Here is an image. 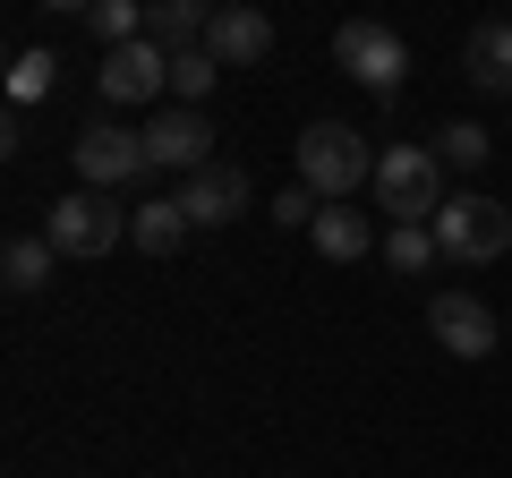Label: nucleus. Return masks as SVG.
<instances>
[{"mask_svg":"<svg viewBox=\"0 0 512 478\" xmlns=\"http://www.w3.org/2000/svg\"><path fill=\"white\" fill-rule=\"evenodd\" d=\"M146 154L154 171H205L214 163V129H205V111H163V120H146Z\"/></svg>","mask_w":512,"mask_h":478,"instance_id":"nucleus-9","label":"nucleus"},{"mask_svg":"<svg viewBox=\"0 0 512 478\" xmlns=\"http://www.w3.org/2000/svg\"><path fill=\"white\" fill-rule=\"evenodd\" d=\"M316 205H325V197H316L308 180H291V188L274 197V222H282V231H308V222H316Z\"/></svg>","mask_w":512,"mask_h":478,"instance_id":"nucleus-22","label":"nucleus"},{"mask_svg":"<svg viewBox=\"0 0 512 478\" xmlns=\"http://www.w3.org/2000/svg\"><path fill=\"white\" fill-rule=\"evenodd\" d=\"M461 69H470L478 94H512V18H487L470 35V52H461Z\"/></svg>","mask_w":512,"mask_h":478,"instance_id":"nucleus-14","label":"nucleus"},{"mask_svg":"<svg viewBox=\"0 0 512 478\" xmlns=\"http://www.w3.org/2000/svg\"><path fill=\"white\" fill-rule=\"evenodd\" d=\"M52 86H60V60L52 52H18V60H9V103H43Z\"/></svg>","mask_w":512,"mask_h":478,"instance_id":"nucleus-21","label":"nucleus"},{"mask_svg":"<svg viewBox=\"0 0 512 478\" xmlns=\"http://www.w3.org/2000/svg\"><path fill=\"white\" fill-rule=\"evenodd\" d=\"M376 205L393 222H436V205H444V163H436V146H393V154H376Z\"/></svg>","mask_w":512,"mask_h":478,"instance_id":"nucleus-3","label":"nucleus"},{"mask_svg":"<svg viewBox=\"0 0 512 478\" xmlns=\"http://www.w3.org/2000/svg\"><path fill=\"white\" fill-rule=\"evenodd\" d=\"M43 9H77V18H86V9H94V0H43Z\"/></svg>","mask_w":512,"mask_h":478,"instance_id":"nucleus-23","label":"nucleus"},{"mask_svg":"<svg viewBox=\"0 0 512 478\" xmlns=\"http://www.w3.org/2000/svg\"><path fill=\"white\" fill-rule=\"evenodd\" d=\"M77 180L86 188H111L120 197L128 180H146L154 171V154H146V129H111V120H94V129H77Z\"/></svg>","mask_w":512,"mask_h":478,"instance_id":"nucleus-6","label":"nucleus"},{"mask_svg":"<svg viewBox=\"0 0 512 478\" xmlns=\"http://www.w3.org/2000/svg\"><path fill=\"white\" fill-rule=\"evenodd\" d=\"M86 26L111 43V52H120V43H137V35H146V0H94V9H86Z\"/></svg>","mask_w":512,"mask_h":478,"instance_id":"nucleus-20","label":"nucleus"},{"mask_svg":"<svg viewBox=\"0 0 512 478\" xmlns=\"http://www.w3.org/2000/svg\"><path fill=\"white\" fill-rule=\"evenodd\" d=\"M333 69L342 77H359L367 94H402V77H410V52H402V35L384 18H342V35H333Z\"/></svg>","mask_w":512,"mask_h":478,"instance_id":"nucleus-4","label":"nucleus"},{"mask_svg":"<svg viewBox=\"0 0 512 478\" xmlns=\"http://www.w3.org/2000/svg\"><path fill=\"white\" fill-rule=\"evenodd\" d=\"M222 0H146V43H163V52H197L205 26H214Z\"/></svg>","mask_w":512,"mask_h":478,"instance_id":"nucleus-13","label":"nucleus"},{"mask_svg":"<svg viewBox=\"0 0 512 478\" xmlns=\"http://www.w3.org/2000/svg\"><path fill=\"white\" fill-rule=\"evenodd\" d=\"M436 248L453 265H495L512 248V205H495V197H478V188H461V197H444L436 205Z\"/></svg>","mask_w":512,"mask_h":478,"instance_id":"nucleus-1","label":"nucleus"},{"mask_svg":"<svg viewBox=\"0 0 512 478\" xmlns=\"http://www.w3.org/2000/svg\"><path fill=\"white\" fill-rule=\"evenodd\" d=\"M214 77H222V60L205 52V43H197V52H171V94H180L188 111H197L205 94H214Z\"/></svg>","mask_w":512,"mask_h":478,"instance_id":"nucleus-19","label":"nucleus"},{"mask_svg":"<svg viewBox=\"0 0 512 478\" xmlns=\"http://www.w3.org/2000/svg\"><path fill=\"white\" fill-rule=\"evenodd\" d=\"M487 154H495V137L478 129V120H453V129H436V163H444V171H478Z\"/></svg>","mask_w":512,"mask_h":478,"instance_id":"nucleus-18","label":"nucleus"},{"mask_svg":"<svg viewBox=\"0 0 512 478\" xmlns=\"http://www.w3.org/2000/svg\"><path fill=\"white\" fill-rule=\"evenodd\" d=\"M299 180H308L325 205H350V188L376 180V154H367L359 129H342V120H316V129L299 137Z\"/></svg>","mask_w":512,"mask_h":478,"instance_id":"nucleus-2","label":"nucleus"},{"mask_svg":"<svg viewBox=\"0 0 512 478\" xmlns=\"http://www.w3.org/2000/svg\"><path fill=\"white\" fill-rule=\"evenodd\" d=\"M171 86V52L163 43H120V52L103 60V103H154V94Z\"/></svg>","mask_w":512,"mask_h":478,"instance_id":"nucleus-8","label":"nucleus"},{"mask_svg":"<svg viewBox=\"0 0 512 478\" xmlns=\"http://www.w3.org/2000/svg\"><path fill=\"white\" fill-rule=\"evenodd\" d=\"M436 257H444V248H436L427 222H393V231H384V265H393V274H427Z\"/></svg>","mask_w":512,"mask_h":478,"instance_id":"nucleus-17","label":"nucleus"},{"mask_svg":"<svg viewBox=\"0 0 512 478\" xmlns=\"http://www.w3.org/2000/svg\"><path fill=\"white\" fill-rule=\"evenodd\" d=\"M427 325H436V342L453 350V359H487L495 350V316H487V299H470V291H436L427 299Z\"/></svg>","mask_w":512,"mask_h":478,"instance_id":"nucleus-10","label":"nucleus"},{"mask_svg":"<svg viewBox=\"0 0 512 478\" xmlns=\"http://www.w3.org/2000/svg\"><path fill=\"white\" fill-rule=\"evenodd\" d=\"M188 231H197V222H188V205H180V197H154V205H137V214H128V239H137L146 257H171Z\"/></svg>","mask_w":512,"mask_h":478,"instance_id":"nucleus-15","label":"nucleus"},{"mask_svg":"<svg viewBox=\"0 0 512 478\" xmlns=\"http://www.w3.org/2000/svg\"><path fill=\"white\" fill-rule=\"evenodd\" d=\"M308 239H316V257H333V265H359L367 248H376V222H367L359 205H316Z\"/></svg>","mask_w":512,"mask_h":478,"instance_id":"nucleus-12","label":"nucleus"},{"mask_svg":"<svg viewBox=\"0 0 512 478\" xmlns=\"http://www.w3.org/2000/svg\"><path fill=\"white\" fill-rule=\"evenodd\" d=\"M180 205H188V222H197V231H222V222H239V214H248V171H231V163L188 171Z\"/></svg>","mask_w":512,"mask_h":478,"instance_id":"nucleus-11","label":"nucleus"},{"mask_svg":"<svg viewBox=\"0 0 512 478\" xmlns=\"http://www.w3.org/2000/svg\"><path fill=\"white\" fill-rule=\"evenodd\" d=\"M205 52H214L222 69H256V60L274 52V18H265V9H248V0H222L214 26H205Z\"/></svg>","mask_w":512,"mask_h":478,"instance_id":"nucleus-7","label":"nucleus"},{"mask_svg":"<svg viewBox=\"0 0 512 478\" xmlns=\"http://www.w3.org/2000/svg\"><path fill=\"white\" fill-rule=\"evenodd\" d=\"M120 231H128V214H120V197L111 188H77V197H60L52 205V248L60 257H111L120 248Z\"/></svg>","mask_w":512,"mask_h":478,"instance_id":"nucleus-5","label":"nucleus"},{"mask_svg":"<svg viewBox=\"0 0 512 478\" xmlns=\"http://www.w3.org/2000/svg\"><path fill=\"white\" fill-rule=\"evenodd\" d=\"M52 257H60L52 239H9V257H0V282H9L18 299H35L43 282H52Z\"/></svg>","mask_w":512,"mask_h":478,"instance_id":"nucleus-16","label":"nucleus"}]
</instances>
